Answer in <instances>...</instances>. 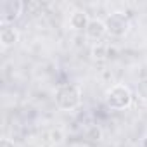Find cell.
Wrapping results in <instances>:
<instances>
[{
    "label": "cell",
    "instance_id": "obj_1",
    "mask_svg": "<svg viewBox=\"0 0 147 147\" xmlns=\"http://www.w3.org/2000/svg\"><path fill=\"white\" fill-rule=\"evenodd\" d=\"M55 104L64 111H73L82 104V92L76 85L64 83L55 90Z\"/></svg>",
    "mask_w": 147,
    "mask_h": 147
},
{
    "label": "cell",
    "instance_id": "obj_2",
    "mask_svg": "<svg viewBox=\"0 0 147 147\" xmlns=\"http://www.w3.org/2000/svg\"><path fill=\"white\" fill-rule=\"evenodd\" d=\"M131 100H133L131 90L128 87H125V85H114L106 94V104H107V107L116 109V111L128 109L131 106Z\"/></svg>",
    "mask_w": 147,
    "mask_h": 147
},
{
    "label": "cell",
    "instance_id": "obj_3",
    "mask_svg": "<svg viewBox=\"0 0 147 147\" xmlns=\"http://www.w3.org/2000/svg\"><path fill=\"white\" fill-rule=\"evenodd\" d=\"M104 24H106V30H107V33L111 36H125L128 33V28H130L128 16L123 14V12H113V14H109L104 19Z\"/></svg>",
    "mask_w": 147,
    "mask_h": 147
},
{
    "label": "cell",
    "instance_id": "obj_4",
    "mask_svg": "<svg viewBox=\"0 0 147 147\" xmlns=\"http://www.w3.org/2000/svg\"><path fill=\"white\" fill-rule=\"evenodd\" d=\"M24 9V4L19 0H5L0 7V23L2 26H9V23H14Z\"/></svg>",
    "mask_w": 147,
    "mask_h": 147
},
{
    "label": "cell",
    "instance_id": "obj_5",
    "mask_svg": "<svg viewBox=\"0 0 147 147\" xmlns=\"http://www.w3.org/2000/svg\"><path fill=\"white\" fill-rule=\"evenodd\" d=\"M85 33H87V36H88L90 40H95V42H97V40L104 38V35L107 33V30H106L104 21H100V19H90V23H88Z\"/></svg>",
    "mask_w": 147,
    "mask_h": 147
},
{
    "label": "cell",
    "instance_id": "obj_6",
    "mask_svg": "<svg viewBox=\"0 0 147 147\" xmlns=\"http://www.w3.org/2000/svg\"><path fill=\"white\" fill-rule=\"evenodd\" d=\"M18 42H19L18 30L12 26H4L2 31H0V43H2V47H12Z\"/></svg>",
    "mask_w": 147,
    "mask_h": 147
},
{
    "label": "cell",
    "instance_id": "obj_7",
    "mask_svg": "<svg viewBox=\"0 0 147 147\" xmlns=\"http://www.w3.org/2000/svg\"><path fill=\"white\" fill-rule=\"evenodd\" d=\"M88 23H90V19H88V14L85 11H75L69 18V24L75 30H87Z\"/></svg>",
    "mask_w": 147,
    "mask_h": 147
},
{
    "label": "cell",
    "instance_id": "obj_8",
    "mask_svg": "<svg viewBox=\"0 0 147 147\" xmlns=\"http://www.w3.org/2000/svg\"><path fill=\"white\" fill-rule=\"evenodd\" d=\"M137 95H138V99H142V100L147 102V78H144V80L138 82V85H137Z\"/></svg>",
    "mask_w": 147,
    "mask_h": 147
},
{
    "label": "cell",
    "instance_id": "obj_9",
    "mask_svg": "<svg viewBox=\"0 0 147 147\" xmlns=\"http://www.w3.org/2000/svg\"><path fill=\"white\" fill-rule=\"evenodd\" d=\"M92 55L95 57V59H104V57H107V47L106 45H95L94 49H92Z\"/></svg>",
    "mask_w": 147,
    "mask_h": 147
},
{
    "label": "cell",
    "instance_id": "obj_10",
    "mask_svg": "<svg viewBox=\"0 0 147 147\" xmlns=\"http://www.w3.org/2000/svg\"><path fill=\"white\" fill-rule=\"evenodd\" d=\"M62 140H64V133L57 128V130H52L50 131V142L52 144H55V145H59V144H62Z\"/></svg>",
    "mask_w": 147,
    "mask_h": 147
},
{
    "label": "cell",
    "instance_id": "obj_11",
    "mask_svg": "<svg viewBox=\"0 0 147 147\" xmlns=\"http://www.w3.org/2000/svg\"><path fill=\"white\" fill-rule=\"evenodd\" d=\"M87 137H88V138H92V140H99V138H100V128H97V126L90 128V130H88V133H87Z\"/></svg>",
    "mask_w": 147,
    "mask_h": 147
},
{
    "label": "cell",
    "instance_id": "obj_12",
    "mask_svg": "<svg viewBox=\"0 0 147 147\" xmlns=\"http://www.w3.org/2000/svg\"><path fill=\"white\" fill-rule=\"evenodd\" d=\"M0 147H14V142L11 138H2V142H0Z\"/></svg>",
    "mask_w": 147,
    "mask_h": 147
},
{
    "label": "cell",
    "instance_id": "obj_13",
    "mask_svg": "<svg viewBox=\"0 0 147 147\" xmlns=\"http://www.w3.org/2000/svg\"><path fill=\"white\" fill-rule=\"evenodd\" d=\"M144 147H147V138H145V140H144Z\"/></svg>",
    "mask_w": 147,
    "mask_h": 147
}]
</instances>
